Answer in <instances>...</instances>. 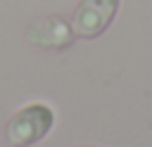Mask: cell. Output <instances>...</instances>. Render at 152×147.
<instances>
[{
    "label": "cell",
    "instance_id": "cell-3",
    "mask_svg": "<svg viewBox=\"0 0 152 147\" xmlns=\"http://www.w3.org/2000/svg\"><path fill=\"white\" fill-rule=\"evenodd\" d=\"M26 38L33 47L38 50H66L74 40H76V33H74V26L71 21H66L64 17L59 14H45L40 19H36L28 31H26Z\"/></svg>",
    "mask_w": 152,
    "mask_h": 147
},
{
    "label": "cell",
    "instance_id": "cell-2",
    "mask_svg": "<svg viewBox=\"0 0 152 147\" xmlns=\"http://www.w3.org/2000/svg\"><path fill=\"white\" fill-rule=\"evenodd\" d=\"M119 5L121 0H78L71 14V26L76 38L83 40L100 38L114 21Z\"/></svg>",
    "mask_w": 152,
    "mask_h": 147
},
{
    "label": "cell",
    "instance_id": "cell-4",
    "mask_svg": "<svg viewBox=\"0 0 152 147\" xmlns=\"http://www.w3.org/2000/svg\"><path fill=\"white\" fill-rule=\"evenodd\" d=\"M76 147H95V145H76Z\"/></svg>",
    "mask_w": 152,
    "mask_h": 147
},
{
    "label": "cell",
    "instance_id": "cell-1",
    "mask_svg": "<svg viewBox=\"0 0 152 147\" xmlns=\"http://www.w3.org/2000/svg\"><path fill=\"white\" fill-rule=\"evenodd\" d=\"M55 126V111L45 102H31L17 109L5 123V140L10 147H31L40 142Z\"/></svg>",
    "mask_w": 152,
    "mask_h": 147
}]
</instances>
